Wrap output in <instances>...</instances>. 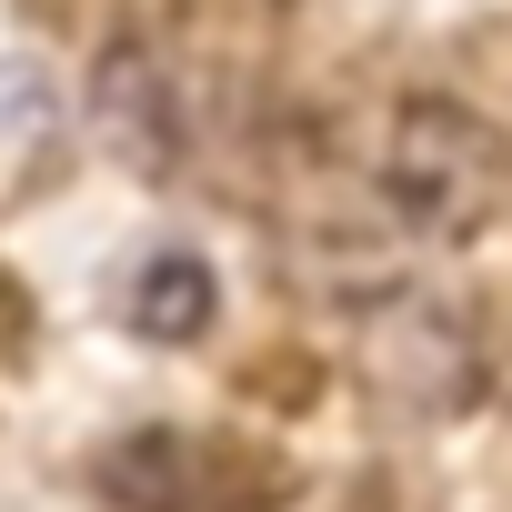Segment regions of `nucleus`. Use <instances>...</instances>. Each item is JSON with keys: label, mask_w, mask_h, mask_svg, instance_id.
<instances>
[{"label": "nucleus", "mask_w": 512, "mask_h": 512, "mask_svg": "<svg viewBox=\"0 0 512 512\" xmlns=\"http://www.w3.org/2000/svg\"><path fill=\"white\" fill-rule=\"evenodd\" d=\"M382 191H392L412 221H442V231L482 221L492 191H502V141H492V121L462 111V101H402V111H392V141H382Z\"/></svg>", "instance_id": "obj_1"}, {"label": "nucleus", "mask_w": 512, "mask_h": 512, "mask_svg": "<svg viewBox=\"0 0 512 512\" xmlns=\"http://www.w3.org/2000/svg\"><path fill=\"white\" fill-rule=\"evenodd\" d=\"M91 111H101V141L131 151L141 171H171V161H181V101H171V71H161L151 41H111V51H101Z\"/></svg>", "instance_id": "obj_2"}, {"label": "nucleus", "mask_w": 512, "mask_h": 512, "mask_svg": "<svg viewBox=\"0 0 512 512\" xmlns=\"http://www.w3.org/2000/svg\"><path fill=\"white\" fill-rule=\"evenodd\" d=\"M221 442H181V432H141L111 462V492L131 512H251V492H211Z\"/></svg>", "instance_id": "obj_3"}, {"label": "nucleus", "mask_w": 512, "mask_h": 512, "mask_svg": "<svg viewBox=\"0 0 512 512\" xmlns=\"http://www.w3.org/2000/svg\"><path fill=\"white\" fill-rule=\"evenodd\" d=\"M121 312H131L141 342H201V332H211V272L191 262V251H161V262L131 282Z\"/></svg>", "instance_id": "obj_4"}]
</instances>
